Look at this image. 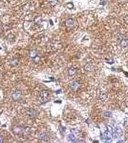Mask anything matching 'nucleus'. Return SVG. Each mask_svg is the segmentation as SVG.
I'll return each mask as SVG.
<instances>
[{"label":"nucleus","instance_id":"1","mask_svg":"<svg viewBox=\"0 0 128 143\" xmlns=\"http://www.w3.org/2000/svg\"><path fill=\"white\" fill-rule=\"evenodd\" d=\"M118 42L122 48H125L128 46V38H126L125 36L123 35H119L118 37Z\"/></svg>","mask_w":128,"mask_h":143},{"label":"nucleus","instance_id":"2","mask_svg":"<svg viewBox=\"0 0 128 143\" xmlns=\"http://www.w3.org/2000/svg\"><path fill=\"white\" fill-rule=\"evenodd\" d=\"M48 98H49V92L47 90H42L39 95V102L41 104H44L48 101Z\"/></svg>","mask_w":128,"mask_h":143},{"label":"nucleus","instance_id":"3","mask_svg":"<svg viewBox=\"0 0 128 143\" xmlns=\"http://www.w3.org/2000/svg\"><path fill=\"white\" fill-rule=\"evenodd\" d=\"M11 98L14 101H20L22 99V92L20 90H15L11 94Z\"/></svg>","mask_w":128,"mask_h":143},{"label":"nucleus","instance_id":"4","mask_svg":"<svg viewBox=\"0 0 128 143\" xmlns=\"http://www.w3.org/2000/svg\"><path fill=\"white\" fill-rule=\"evenodd\" d=\"M69 88H71V90L73 91H78L79 88H80V83L78 82V81H73L69 84Z\"/></svg>","mask_w":128,"mask_h":143},{"label":"nucleus","instance_id":"5","mask_svg":"<svg viewBox=\"0 0 128 143\" xmlns=\"http://www.w3.org/2000/svg\"><path fill=\"white\" fill-rule=\"evenodd\" d=\"M12 131L15 134H22L25 132V128H23L21 126H14Z\"/></svg>","mask_w":128,"mask_h":143},{"label":"nucleus","instance_id":"6","mask_svg":"<svg viewBox=\"0 0 128 143\" xmlns=\"http://www.w3.org/2000/svg\"><path fill=\"white\" fill-rule=\"evenodd\" d=\"M26 113H27V115H28L30 118H35V117L37 116V114H38L37 110H34V109H33V108L28 109L27 111H26Z\"/></svg>","mask_w":128,"mask_h":143},{"label":"nucleus","instance_id":"7","mask_svg":"<svg viewBox=\"0 0 128 143\" xmlns=\"http://www.w3.org/2000/svg\"><path fill=\"white\" fill-rule=\"evenodd\" d=\"M36 136H37V138L42 139V140H47V139H49V134H48L47 132H37Z\"/></svg>","mask_w":128,"mask_h":143},{"label":"nucleus","instance_id":"8","mask_svg":"<svg viewBox=\"0 0 128 143\" xmlns=\"http://www.w3.org/2000/svg\"><path fill=\"white\" fill-rule=\"evenodd\" d=\"M113 135H115L116 137L119 138V137L122 135V131H121V129H120L119 127H117V128L115 129L114 132H113Z\"/></svg>","mask_w":128,"mask_h":143},{"label":"nucleus","instance_id":"9","mask_svg":"<svg viewBox=\"0 0 128 143\" xmlns=\"http://www.w3.org/2000/svg\"><path fill=\"white\" fill-rule=\"evenodd\" d=\"M84 69H85V71H93L94 69H95V65L93 64V63H87V64H85V66H84Z\"/></svg>","mask_w":128,"mask_h":143},{"label":"nucleus","instance_id":"10","mask_svg":"<svg viewBox=\"0 0 128 143\" xmlns=\"http://www.w3.org/2000/svg\"><path fill=\"white\" fill-rule=\"evenodd\" d=\"M29 56H30L31 59H34V57L37 56V51L35 49H31L30 52H29Z\"/></svg>","mask_w":128,"mask_h":143},{"label":"nucleus","instance_id":"11","mask_svg":"<svg viewBox=\"0 0 128 143\" xmlns=\"http://www.w3.org/2000/svg\"><path fill=\"white\" fill-rule=\"evenodd\" d=\"M76 73H77V69H76V68L72 67V68H69V69H68V75H69L70 77L74 76Z\"/></svg>","mask_w":128,"mask_h":143},{"label":"nucleus","instance_id":"12","mask_svg":"<svg viewBox=\"0 0 128 143\" xmlns=\"http://www.w3.org/2000/svg\"><path fill=\"white\" fill-rule=\"evenodd\" d=\"M10 63H11L12 66H15V65H17V64L19 63V60H18L17 58H14V59H12V60H10Z\"/></svg>","mask_w":128,"mask_h":143},{"label":"nucleus","instance_id":"13","mask_svg":"<svg viewBox=\"0 0 128 143\" xmlns=\"http://www.w3.org/2000/svg\"><path fill=\"white\" fill-rule=\"evenodd\" d=\"M65 24H66V26H67V27H72V26L74 25V19H72V18L67 19V20H66V22H65Z\"/></svg>","mask_w":128,"mask_h":143},{"label":"nucleus","instance_id":"14","mask_svg":"<svg viewBox=\"0 0 128 143\" xmlns=\"http://www.w3.org/2000/svg\"><path fill=\"white\" fill-rule=\"evenodd\" d=\"M57 3H58V0H49V4H50V6H52V7L56 6Z\"/></svg>","mask_w":128,"mask_h":143},{"label":"nucleus","instance_id":"15","mask_svg":"<svg viewBox=\"0 0 128 143\" xmlns=\"http://www.w3.org/2000/svg\"><path fill=\"white\" fill-rule=\"evenodd\" d=\"M32 60H33V61H34V62H36V63H37V62H39V61H40L41 58H40V57L37 55L36 57H34V59H32Z\"/></svg>","mask_w":128,"mask_h":143},{"label":"nucleus","instance_id":"16","mask_svg":"<svg viewBox=\"0 0 128 143\" xmlns=\"http://www.w3.org/2000/svg\"><path fill=\"white\" fill-rule=\"evenodd\" d=\"M67 7H68V9H73V8H74V5H73V3H68V4H67Z\"/></svg>","mask_w":128,"mask_h":143},{"label":"nucleus","instance_id":"17","mask_svg":"<svg viewBox=\"0 0 128 143\" xmlns=\"http://www.w3.org/2000/svg\"><path fill=\"white\" fill-rule=\"evenodd\" d=\"M106 62L107 63H113V59H106Z\"/></svg>","mask_w":128,"mask_h":143},{"label":"nucleus","instance_id":"18","mask_svg":"<svg viewBox=\"0 0 128 143\" xmlns=\"http://www.w3.org/2000/svg\"><path fill=\"white\" fill-rule=\"evenodd\" d=\"M104 114H106L105 116H108V117L111 116V112H104Z\"/></svg>","mask_w":128,"mask_h":143},{"label":"nucleus","instance_id":"19","mask_svg":"<svg viewBox=\"0 0 128 143\" xmlns=\"http://www.w3.org/2000/svg\"><path fill=\"white\" fill-rule=\"evenodd\" d=\"M4 141V138H3V136H0V143H2Z\"/></svg>","mask_w":128,"mask_h":143},{"label":"nucleus","instance_id":"20","mask_svg":"<svg viewBox=\"0 0 128 143\" xmlns=\"http://www.w3.org/2000/svg\"><path fill=\"white\" fill-rule=\"evenodd\" d=\"M105 3H106L105 1H101V2H100V4H105Z\"/></svg>","mask_w":128,"mask_h":143}]
</instances>
